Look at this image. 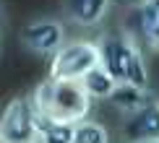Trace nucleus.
I'll return each instance as SVG.
<instances>
[{"instance_id":"1","label":"nucleus","mask_w":159,"mask_h":143,"mask_svg":"<svg viewBox=\"0 0 159 143\" xmlns=\"http://www.w3.org/2000/svg\"><path fill=\"white\" fill-rule=\"evenodd\" d=\"M31 104H34L39 120H52V122H81L89 117L94 99L86 94L81 81H52L44 78L39 86L31 91Z\"/></svg>"},{"instance_id":"2","label":"nucleus","mask_w":159,"mask_h":143,"mask_svg":"<svg viewBox=\"0 0 159 143\" xmlns=\"http://www.w3.org/2000/svg\"><path fill=\"white\" fill-rule=\"evenodd\" d=\"M99 65L112 76L115 83H130L149 89V65L138 39L130 34H107L99 39Z\"/></svg>"},{"instance_id":"3","label":"nucleus","mask_w":159,"mask_h":143,"mask_svg":"<svg viewBox=\"0 0 159 143\" xmlns=\"http://www.w3.org/2000/svg\"><path fill=\"white\" fill-rule=\"evenodd\" d=\"M99 65V44L91 39H65L60 50L50 55V73L52 81H81L91 68Z\"/></svg>"},{"instance_id":"4","label":"nucleus","mask_w":159,"mask_h":143,"mask_svg":"<svg viewBox=\"0 0 159 143\" xmlns=\"http://www.w3.org/2000/svg\"><path fill=\"white\" fill-rule=\"evenodd\" d=\"M0 143H39V115L31 96L18 94L0 115Z\"/></svg>"},{"instance_id":"5","label":"nucleus","mask_w":159,"mask_h":143,"mask_svg":"<svg viewBox=\"0 0 159 143\" xmlns=\"http://www.w3.org/2000/svg\"><path fill=\"white\" fill-rule=\"evenodd\" d=\"M125 143H154L159 141V99H146L133 112L123 115Z\"/></svg>"},{"instance_id":"6","label":"nucleus","mask_w":159,"mask_h":143,"mask_svg":"<svg viewBox=\"0 0 159 143\" xmlns=\"http://www.w3.org/2000/svg\"><path fill=\"white\" fill-rule=\"evenodd\" d=\"M21 42L37 55H52L65 42V26L57 18H34L21 31Z\"/></svg>"},{"instance_id":"7","label":"nucleus","mask_w":159,"mask_h":143,"mask_svg":"<svg viewBox=\"0 0 159 143\" xmlns=\"http://www.w3.org/2000/svg\"><path fill=\"white\" fill-rule=\"evenodd\" d=\"M112 0H63V11L76 26L94 29L107 18Z\"/></svg>"},{"instance_id":"8","label":"nucleus","mask_w":159,"mask_h":143,"mask_svg":"<svg viewBox=\"0 0 159 143\" xmlns=\"http://www.w3.org/2000/svg\"><path fill=\"white\" fill-rule=\"evenodd\" d=\"M136 29L141 42H146L151 50H159V0H138Z\"/></svg>"},{"instance_id":"9","label":"nucleus","mask_w":159,"mask_h":143,"mask_svg":"<svg viewBox=\"0 0 159 143\" xmlns=\"http://www.w3.org/2000/svg\"><path fill=\"white\" fill-rule=\"evenodd\" d=\"M146 99H151V91H149V89L130 86V83H117V86L112 89V94L107 96V102L117 109V112H123V115L133 112V109L141 107Z\"/></svg>"},{"instance_id":"10","label":"nucleus","mask_w":159,"mask_h":143,"mask_svg":"<svg viewBox=\"0 0 159 143\" xmlns=\"http://www.w3.org/2000/svg\"><path fill=\"white\" fill-rule=\"evenodd\" d=\"M81 86L86 89V94H89L91 99H107L117 83L112 81V76L102 68V65H97V68H91L89 73L81 78Z\"/></svg>"},{"instance_id":"11","label":"nucleus","mask_w":159,"mask_h":143,"mask_svg":"<svg viewBox=\"0 0 159 143\" xmlns=\"http://www.w3.org/2000/svg\"><path fill=\"white\" fill-rule=\"evenodd\" d=\"M73 143H110V130L97 120H81L73 125Z\"/></svg>"},{"instance_id":"12","label":"nucleus","mask_w":159,"mask_h":143,"mask_svg":"<svg viewBox=\"0 0 159 143\" xmlns=\"http://www.w3.org/2000/svg\"><path fill=\"white\" fill-rule=\"evenodd\" d=\"M39 143H73V125L39 120Z\"/></svg>"},{"instance_id":"13","label":"nucleus","mask_w":159,"mask_h":143,"mask_svg":"<svg viewBox=\"0 0 159 143\" xmlns=\"http://www.w3.org/2000/svg\"><path fill=\"white\" fill-rule=\"evenodd\" d=\"M0 29H3V16H0Z\"/></svg>"},{"instance_id":"14","label":"nucleus","mask_w":159,"mask_h":143,"mask_svg":"<svg viewBox=\"0 0 159 143\" xmlns=\"http://www.w3.org/2000/svg\"><path fill=\"white\" fill-rule=\"evenodd\" d=\"M154 143H159V141H154Z\"/></svg>"}]
</instances>
